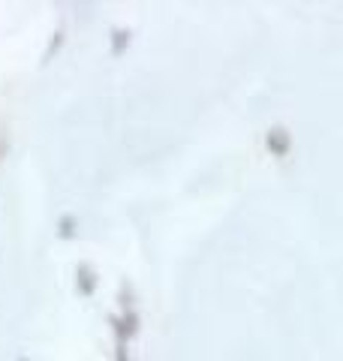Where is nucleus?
<instances>
[{
	"label": "nucleus",
	"mask_w": 343,
	"mask_h": 361,
	"mask_svg": "<svg viewBox=\"0 0 343 361\" xmlns=\"http://www.w3.org/2000/svg\"><path fill=\"white\" fill-rule=\"evenodd\" d=\"M133 331L124 329L121 319H114V337H118V355H114V361H130V355H127V337Z\"/></svg>",
	"instance_id": "1"
},
{
	"label": "nucleus",
	"mask_w": 343,
	"mask_h": 361,
	"mask_svg": "<svg viewBox=\"0 0 343 361\" xmlns=\"http://www.w3.org/2000/svg\"><path fill=\"white\" fill-rule=\"evenodd\" d=\"M268 148L274 151V154H286V148H289V135H286L283 130H274L271 135H268Z\"/></svg>",
	"instance_id": "2"
},
{
	"label": "nucleus",
	"mask_w": 343,
	"mask_h": 361,
	"mask_svg": "<svg viewBox=\"0 0 343 361\" xmlns=\"http://www.w3.org/2000/svg\"><path fill=\"white\" fill-rule=\"evenodd\" d=\"M78 274H82V283H85L82 289H85V292L94 289V280H90V271H88V268H82V271H78Z\"/></svg>",
	"instance_id": "3"
},
{
	"label": "nucleus",
	"mask_w": 343,
	"mask_h": 361,
	"mask_svg": "<svg viewBox=\"0 0 343 361\" xmlns=\"http://www.w3.org/2000/svg\"><path fill=\"white\" fill-rule=\"evenodd\" d=\"M18 361H28V358H18Z\"/></svg>",
	"instance_id": "4"
}]
</instances>
